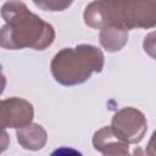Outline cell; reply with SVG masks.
Returning a JSON list of instances; mask_svg holds the SVG:
<instances>
[{
	"label": "cell",
	"instance_id": "cell-1",
	"mask_svg": "<svg viewBox=\"0 0 156 156\" xmlns=\"http://www.w3.org/2000/svg\"><path fill=\"white\" fill-rule=\"evenodd\" d=\"M50 156H83L82 152H79L76 149L72 147H67V146H61L55 149Z\"/></svg>",
	"mask_w": 156,
	"mask_h": 156
}]
</instances>
